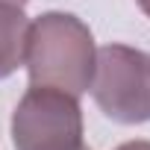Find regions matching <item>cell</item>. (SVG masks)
<instances>
[{"mask_svg":"<svg viewBox=\"0 0 150 150\" xmlns=\"http://www.w3.org/2000/svg\"><path fill=\"white\" fill-rule=\"evenodd\" d=\"M80 150H91V147H86V144H83V147H80Z\"/></svg>","mask_w":150,"mask_h":150,"instance_id":"8","label":"cell"},{"mask_svg":"<svg viewBox=\"0 0 150 150\" xmlns=\"http://www.w3.org/2000/svg\"><path fill=\"white\" fill-rule=\"evenodd\" d=\"M6 3H18V6H27V0H6Z\"/></svg>","mask_w":150,"mask_h":150,"instance_id":"7","label":"cell"},{"mask_svg":"<svg viewBox=\"0 0 150 150\" xmlns=\"http://www.w3.org/2000/svg\"><path fill=\"white\" fill-rule=\"evenodd\" d=\"M27 35H30V18L24 15V6L0 0V80L24 65Z\"/></svg>","mask_w":150,"mask_h":150,"instance_id":"4","label":"cell"},{"mask_svg":"<svg viewBox=\"0 0 150 150\" xmlns=\"http://www.w3.org/2000/svg\"><path fill=\"white\" fill-rule=\"evenodd\" d=\"M88 88L106 118L118 124L150 121V53L129 44L100 47Z\"/></svg>","mask_w":150,"mask_h":150,"instance_id":"2","label":"cell"},{"mask_svg":"<svg viewBox=\"0 0 150 150\" xmlns=\"http://www.w3.org/2000/svg\"><path fill=\"white\" fill-rule=\"evenodd\" d=\"M135 3H138V9H141V12L150 18V0H135Z\"/></svg>","mask_w":150,"mask_h":150,"instance_id":"6","label":"cell"},{"mask_svg":"<svg viewBox=\"0 0 150 150\" xmlns=\"http://www.w3.org/2000/svg\"><path fill=\"white\" fill-rule=\"evenodd\" d=\"M94 59V35L77 15L44 12L35 21H30L24 53L30 86H50L80 97L91 86Z\"/></svg>","mask_w":150,"mask_h":150,"instance_id":"1","label":"cell"},{"mask_svg":"<svg viewBox=\"0 0 150 150\" xmlns=\"http://www.w3.org/2000/svg\"><path fill=\"white\" fill-rule=\"evenodd\" d=\"M115 150H150V141H124Z\"/></svg>","mask_w":150,"mask_h":150,"instance_id":"5","label":"cell"},{"mask_svg":"<svg viewBox=\"0 0 150 150\" xmlns=\"http://www.w3.org/2000/svg\"><path fill=\"white\" fill-rule=\"evenodd\" d=\"M12 144L15 150H80V100L62 88L30 86L12 112Z\"/></svg>","mask_w":150,"mask_h":150,"instance_id":"3","label":"cell"}]
</instances>
